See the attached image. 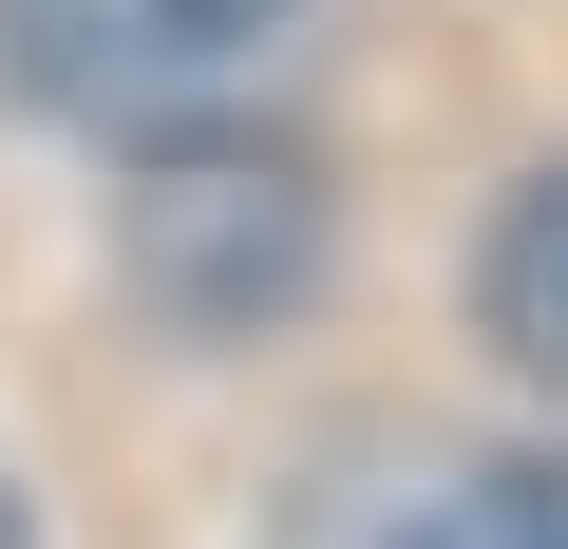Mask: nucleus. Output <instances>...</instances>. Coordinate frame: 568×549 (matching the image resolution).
<instances>
[{"label":"nucleus","instance_id":"1","mask_svg":"<svg viewBox=\"0 0 568 549\" xmlns=\"http://www.w3.org/2000/svg\"><path fill=\"white\" fill-rule=\"evenodd\" d=\"M114 285L171 323V342H265L342 285V190L304 133L265 114H209V133H152L114 152Z\"/></svg>","mask_w":568,"mask_h":549},{"label":"nucleus","instance_id":"2","mask_svg":"<svg viewBox=\"0 0 568 549\" xmlns=\"http://www.w3.org/2000/svg\"><path fill=\"white\" fill-rule=\"evenodd\" d=\"M323 0H0V95L39 133H95V152H152V133H209V114H265L284 58H304Z\"/></svg>","mask_w":568,"mask_h":549},{"label":"nucleus","instance_id":"3","mask_svg":"<svg viewBox=\"0 0 568 549\" xmlns=\"http://www.w3.org/2000/svg\"><path fill=\"white\" fill-rule=\"evenodd\" d=\"M474 342L568 417V171H511L493 227H474Z\"/></svg>","mask_w":568,"mask_h":549},{"label":"nucleus","instance_id":"4","mask_svg":"<svg viewBox=\"0 0 568 549\" xmlns=\"http://www.w3.org/2000/svg\"><path fill=\"white\" fill-rule=\"evenodd\" d=\"M379 549H568V455H455Z\"/></svg>","mask_w":568,"mask_h":549},{"label":"nucleus","instance_id":"5","mask_svg":"<svg viewBox=\"0 0 568 549\" xmlns=\"http://www.w3.org/2000/svg\"><path fill=\"white\" fill-rule=\"evenodd\" d=\"M0 549H39V511H20V474H0Z\"/></svg>","mask_w":568,"mask_h":549}]
</instances>
